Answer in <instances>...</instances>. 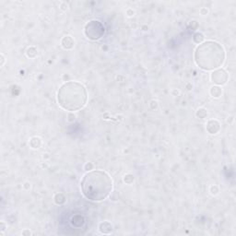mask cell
<instances>
[{
  "mask_svg": "<svg viewBox=\"0 0 236 236\" xmlns=\"http://www.w3.org/2000/svg\"><path fill=\"white\" fill-rule=\"evenodd\" d=\"M80 188L88 200L100 202L110 196L113 190V180L106 172L92 170L82 177Z\"/></svg>",
  "mask_w": 236,
  "mask_h": 236,
  "instance_id": "obj_1",
  "label": "cell"
},
{
  "mask_svg": "<svg viewBox=\"0 0 236 236\" xmlns=\"http://www.w3.org/2000/svg\"><path fill=\"white\" fill-rule=\"evenodd\" d=\"M223 46L215 41H206L198 44L195 51L196 64L203 70H215L221 67L225 61Z\"/></svg>",
  "mask_w": 236,
  "mask_h": 236,
  "instance_id": "obj_2",
  "label": "cell"
},
{
  "mask_svg": "<svg viewBox=\"0 0 236 236\" xmlns=\"http://www.w3.org/2000/svg\"><path fill=\"white\" fill-rule=\"evenodd\" d=\"M88 101V92L85 86L77 81H68L63 84L57 92L59 106L68 112H76L82 109Z\"/></svg>",
  "mask_w": 236,
  "mask_h": 236,
  "instance_id": "obj_3",
  "label": "cell"
},
{
  "mask_svg": "<svg viewBox=\"0 0 236 236\" xmlns=\"http://www.w3.org/2000/svg\"><path fill=\"white\" fill-rule=\"evenodd\" d=\"M105 29L103 24L97 20L89 21L84 28L85 36L92 41H97L101 39L104 34Z\"/></svg>",
  "mask_w": 236,
  "mask_h": 236,
  "instance_id": "obj_4",
  "label": "cell"
},
{
  "mask_svg": "<svg viewBox=\"0 0 236 236\" xmlns=\"http://www.w3.org/2000/svg\"><path fill=\"white\" fill-rule=\"evenodd\" d=\"M228 79H229V74L227 73V71L225 69L222 68L215 69L210 74L211 82L217 86H221L226 84Z\"/></svg>",
  "mask_w": 236,
  "mask_h": 236,
  "instance_id": "obj_5",
  "label": "cell"
},
{
  "mask_svg": "<svg viewBox=\"0 0 236 236\" xmlns=\"http://www.w3.org/2000/svg\"><path fill=\"white\" fill-rule=\"evenodd\" d=\"M206 129L207 131L210 133V135H215L217 133H219L221 130V124L218 120L211 119L208 120L206 125Z\"/></svg>",
  "mask_w": 236,
  "mask_h": 236,
  "instance_id": "obj_6",
  "label": "cell"
},
{
  "mask_svg": "<svg viewBox=\"0 0 236 236\" xmlns=\"http://www.w3.org/2000/svg\"><path fill=\"white\" fill-rule=\"evenodd\" d=\"M61 45H62V47L64 48L65 50H71V49L74 48L75 41H74L73 38L71 37V36L67 35V36H65V37L62 38Z\"/></svg>",
  "mask_w": 236,
  "mask_h": 236,
  "instance_id": "obj_7",
  "label": "cell"
},
{
  "mask_svg": "<svg viewBox=\"0 0 236 236\" xmlns=\"http://www.w3.org/2000/svg\"><path fill=\"white\" fill-rule=\"evenodd\" d=\"M99 231L103 234H110L113 232V226L110 222L103 221L102 223H100Z\"/></svg>",
  "mask_w": 236,
  "mask_h": 236,
  "instance_id": "obj_8",
  "label": "cell"
},
{
  "mask_svg": "<svg viewBox=\"0 0 236 236\" xmlns=\"http://www.w3.org/2000/svg\"><path fill=\"white\" fill-rule=\"evenodd\" d=\"M210 95L213 97V98H220L221 95H222V89L220 87V86H213L210 88Z\"/></svg>",
  "mask_w": 236,
  "mask_h": 236,
  "instance_id": "obj_9",
  "label": "cell"
},
{
  "mask_svg": "<svg viewBox=\"0 0 236 236\" xmlns=\"http://www.w3.org/2000/svg\"><path fill=\"white\" fill-rule=\"evenodd\" d=\"M30 146L31 148L36 150V149H39L42 145V139L38 137H33L30 139Z\"/></svg>",
  "mask_w": 236,
  "mask_h": 236,
  "instance_id": "obj_10",
  "label": "cell"
},
{
  "mask_svg": "<svg viewBox=\"0 0 236 236\" xmlns=\"http://www.w3.org/2000/svg\"><path fill=\"white\" fill-rule=\"evenodd\" d=\"M37 54H38L37 48L34 47V46H30L26 51V56H28L29 58H31V59L35 58L36 56H37Z\"/></svg>",
  "mask_w": 236,
  "mask_h": 236,
  "instance_id": "obj_11",
  "label": "cell"
},
{
  "mask_svg": "<svg viewBox=\"0 0 236 236\" xmlns=\"http://www.w3.org/2000/svg\"><path fill=\"white\" fill-rule=\"evenodd\" d=\"M54 203H56V204L62 205V204H64L66 202V197L62 193H57V194L54 195Z\"/></svg>",
  "mask_w": 236,
  "mask_h": 236,
  "instance_id": "obj_12",
  "label": "cell"
},
{
  "mask_svg": "<svg viewBox=\"0 0 236 236\" xmlns=\"http://www.w3.org/2000/svg\"><path fill=\"white\" fill-rule=\"evenodd\" d=\"M196 116L199 118V119H204V118L207 116V111L205 108H199L196 112Z\"/></svg>",
  "mask_w": 236,
  "mask_h": 236,
  "instance_id": "obj_13",
  "label": "cell"
},
{
  "mask_svg": "<svg viewBox=\"0 0 236 236\" xmlns=\"http://www.w3.org/2000/svg\"><path fill=\"white\" fill-rule=\"evenodd\" d=\"M204 39H205V37L201 32H196L193 36V41L197 44L202 43L204 42Z\"/></svg>",
  "mask_w": 236,
  "mask_h": 236,
  "instance_id": "obj_14",
  "label": "cell"
},
{
  "mask_svg": "<svg viewBox=\"0 0 236 236\" xmlns=\"http://www.w3.org/2000/svg\"><path fill=\"white\" fill-rule=\"evenodd\" d=\"M134 175L131 174H125L124 176V182L126 184V185H131L133 182H134Z\"/></svg>",
  "mask_w": 236,
  "mask_h": 236,
  "instance_id": "obj_15",
  "label": "cell"
},
{
  "mask_svg": "<svg viewBox=\"0 0 236 236\" xmlns=\"http://www.w3.org/2000/svg\"><path fill=\"white\" fill-rule=\"evenodd\" d=\"M219 191H220L219 186L216 185H211L210 187V192L211 195H214L215 196V195H217L218 193H219Z\"/></svg>",
  "mask_w": 236,
  "mask_h": 236,
  "instance_id": "obj_16",
  "label": "cell"
},
{
  "mask_svg": "<svg viewBox=\"0 0 236 236\" xmlns=\"http://www.w3.org/2000/svg\"><path fill=\"white\" fill-rule=\"evenodd\" d=\"M150 107L152 109V110H155V109L158 107V102L155 101V100H152V101H150Z\"/></svg>",
  "mask_w": 236,
  "mask_h": 236,
  "instance_id": "obj_17",
  "label": "cell"
},
{
  "mask_svg": "<svg viewBox=\"0 0 236 236\" xmlns=\"http://www.w3.org/2000/svg\"><path fill=\"white\" fill-rule=\"evenodd\" d=\"M84 169H85L86 171H88V172L92 171V170L93 169V164H92V162H87L86 164L84 165Z\"/></svg>",
  "mask_w": 236,
  "mask_h": 236,
  "instance_id": "obj_18",
  "label": "cell"
},
{
  "mask_svg": "<svg viewBox=\"0 0 236 236\" xmlns=\"http://www.w3.org/2000/svg\"><path fill=\"white\" fill-rule=\"evenodd\" d=\"M199 12H200V14H201V15H203V16H206V15L208 13V10H207L206 7H201V8H200V10H199Z\"/></svg>",
  "mask_w": 236,
  "mask_h": 236,
  "instance_id": "obj_19",
  "label": "cell"
},
{
  "mask_svg": "<svg viewBox=\"0 0 236 236\" xmlns=\"http://www.w3.org/2000/svg\"><path fill=\"white\" fill-rule=\"evenodd\" d=\"M134 14H135V12H134L133 10H131V8H129V10H126V15H128V17H132V16H134Z\"/></svg>",
  "mask_w": 236,
  "mask_h": 236,
  "instance_id": "obj_20",
  "label": "cell"
},
{
  "mask_svg": "<svg viewBox=\"0 0 236 236\" xmlns=\"http://www.w3.org/2000/svg\"><path fill=\"white\" fill-rule=\"evenodd\" d=\"M6 230V224L4 221H1V235L4 234V232Z\"/></svg>",
  "mask_w": 236,
  "mask_h": 236,
  "instance_id": "obj_21",
  "label": "cell"
},
{
  "mask_svg": "<svg viewBox=\"0 0 236 236\" xmlns=\"http://www.w3.org/2000/svg\"><path fill=\"white\" fill-rule=\"evenodd\" d=\"M5 62H6V58L4 56V54H1V64H0V66L3 67L4 64H5Z\"/></svg>",
  "mask_w": 236,
  "mask_h": 236,
  "instance_id": "obj_22",
  "label": "cell"
},
{
  "mask_svg": "<svg viewBox=\"0 0 236 236\" xmlns=\"http://www.w3.org/2000/svg\"><path fill=\"white\" fill-rule=\"evenodd\" d=\"M23 187H24L25 189H30V188H31V184L27 182V183H25V184L23 185Z\"/></svg>",
  "mask_w": 236,
  "mask_h": 236,
  "instance_id": "obj_23",
  "label": "cell"
},
{
  "mask_svg": "<svg viewBox=\"0 0 236 236\" xmlns=\"http://www.w3.org/2000/svg\"><path fill=\"white\" fill-rule=\"evenodd\" d=\"M22 234H23V235H31V234H32V232H31L29 230H25V231H23V232H22Z\"/></svg>",
  "mask_w": 236,
  "mask_h": 236,
  "instance_id": "obj_24",
  "label": "cell"
}]
</instances>
